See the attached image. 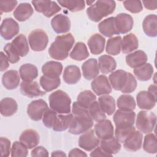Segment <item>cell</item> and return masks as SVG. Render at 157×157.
Listing matches in <instances>:
<instances>
[{"mask_svg":"<svg viewBox=\"0 0 157 157\" xmlns=\"http://www.w3.org/2000/svg\"><path fill=\"white\" fill-rule=\"evenodd\" d=\"M20 90L23 95L31 98L42 96L46 93L40 90L39 85L36 81H22L20 83Z\"/></svg>","mask_w":157,"mask_h":157,"instance_id":"cell-15","label":"cell"},{"mask_svg":"<svg viewBox=\"0 0 157 157\" xmlns=\"http://www.w3.org/2000/svg\"><path fill=\"white\" fill-rule=\"evenodd\" d=\"M12 47L20 57L25 56L29 52V45L27 39L22 34L18 35L11 42Z\"/></svg>","mask_w":157,"mask_h":157,"instance_id":"cell-31","label":"cell"},{"mask_svg":"<svg viewBox=\"0 0 157 157\" xmlns=\"http://www.w3.org/2000/svg\"><path fill=\"white\" fill-rule=\"evenodd\" d=\"M48 109V105L44 100L36 99L28 104L27 113L32 120L39 121L42 118L44 113Z\"/></svg>","mask_w":157,"mask_h":157,"instance_id":"cell-8","label":"cell"},{"mask_svg":"<svg viewBox=\"0 0 157 157\" xmlns=\"http://www.w3.org/2000/svg\"><path fill=\"white\" fill-rule=\"evenodd\" d=\"M99 69L102 74H107L112 72L117 67V63L115 59L107 55L101 56L98 59Z\"/></svg>","mask_w":157,"mask_h":157,"instance_id":"cell-32","label":"cell"},{"mask_svg":"<svg viewBox=\"0 0 157 157\" xmlns=\"http://www.w3.org/2000/svg\"><path fill=\"white\" fill-rule=\"evenodd\" d=\"M95 1L93 0V1H86V3L88 5V6H91L92 5V4L93 3H94Z\"/></svg>","mask_w":157,"mask_h":157,"instance_id":"cell-62","label":"cell"},{"mask_svg":"<svg viewBox=\"0 0 157 157\" xmlns=\"http://www.w3.org/2000/svg\"><path fill=\"white\" fill-rule=\"evenodd\" d=\"M89 55L86 45L82 42H77L69 54V56L75 61H83L86 59Z\"/></svg>","mask_w":157,"mask_h":157,"instance_id":"cell-36","label":"cell"},{"mask_svg":"<svg viewBox=\"0 0 157 157\" xmlns=\"http://www.w3.org/2000/svg\"><path fill=\"white\" fill-rule=\"evenodd\" d=\"M51 25L56 33H66L70 30L71 21L68 17L60 13L55 15L52 18Z\"/></svg>","mask_w":157,"mask_h":157,"instance_id":"cell-17","label":"cell"},{"mask_svg":"<svg viewBox=\"0 0 157 157\" xmlns=\"http://www.w3.org/2000/svg\"><path fill=\"white\" fill-rule=\"evenodd\" d=\"M50 108L59 114H67L71 112V100L66 93L56 90L48 97Z\"/></svg>","mask_w":157,"mask_h":157,"instance_id":"cell-3","label":"cell"},{"mask_svg":"<svg viewBox=\"0 0 157 157\" xmlns=\"http://www.w3.org/2000/svg\"><path fill=\"white\" fill-rule=\"evenodd\" d=\"M94 132L99 139L110 138L114 135V129L110 120L104 119L94 125Z\"/></svg>","mask_w":157,"mask_h":157,"instance_id":"cell-14","label":"cell"},{"mask_svg":"<svg viewBox=\"0 0 157 157\" xmlns=\"http://www.w3.org/2000/svg\"><path fill=\"white\" fill-rule=\"evenodd\" d=\"M31 156H48V152L47 150L42 146H38L34 148L32 150Z\"/></svg>","mask_w":157,"mask_h":157,"instance_id":"cell-55","label":"cell"},{"mask_svg":"<svg viewBox=\"0 0 157 157\" xmlns=\"http://www.w3.org/2000/svg\"><path fill=\"white\" fill-rule=\"evenodd\" d=\"M32 4L35 10L43 13L46 17H51L61 10V7L55 2L52 1H32Z\"/></svg>","mask_w":157,"mask_h":157,"instance_id":"cell-9","label":"cell"},{"mask_svg":"<svg viewBox=\"0 0 157 157\" xmlns=\"http://www.w3.org/2000/svg\"><path fill=\"white\" fill-rule=\"evenodd\" d=\"M63 71L61 63L50 61L45 63L42 67V72L44 75L52 78H59Z\"/></svg>","mask_w":157,"mask_h":157,"instance_id":"cell-25","label":"cell"},{"mask_svg":"<svg viewBox=\"0 0 157 157\" xmlns=\"http://www.w3.org/2000/svg\"><path fill=\"white\" fill-rule=\"evenodd\" d=\"M142 28L145 34L151 37L157 35V17L155 14H150L145 17L142 23Z\"/></svg>","mask_w":157,"mask_h":157,"instance_id":"cell-28","label":"cell"},{"mask_svg":"<svg viewBox=\"0 0 157 157\" xmlns=\"http://www.w3.org/2000/svg\"><path fill=\"white\" fill-rule=\"evenodd\" d=\"M52 156H66V153L61 150L54 151L51 154Z\"/></svg>","mask_w":157,"mask_h":157,"instance_id":"cell-61","label":"cell"},{"mask_svg":"<svg viewBox=\"0 0 157 157\" xmlns=\"http://www.w3.org/2000/svg\"><path fill=\"white\" fill-rule=\"evenodd\" d=\"M99 32L105 37H112L113 35L118 34L115 27V17H109L102 21L98 25Z\"/></svg>","mask_w":157,"mask_h":157,"instance_id":"cell-30","label":"cell"},{"mask_svg":"<svg viewBox=\"0 0 157 157\" xmlns=\"http://www.w3.org/2000/svg\"><path fill=\"white\" fill-rule=\"evenodd\" d=\"M1 113L4 117H10L15 114L18 109V104L15 99L5 98L1 101Z\"/></svg>","mask_w":157,"mask_h":157,"instance_id":"cell-35","label":"cell"},{"mask_svg":"<svg viewBox=\"0 0 157 157\" xmlns=\"http://www.w3.org/2000/svg\"><path fill=\"white\" fill-rule=\"evenodd\" d=\"M1 35L5 40L12 39L19 32L18 23L12 18L3 20L1 25Z\"/></svg>","mask_w":157,"mask_h":157,"instance_id":"cell-11","label":"cell"},{"mask_svg":"<svg viewBox=\"0 0 157 157\" xmlns=\"http://www.w3.org/2000/svg\"><path fill=\"white\" fill-rule=\"evenodd\" d=\"M136 101L138 107L142 110H150L156 104V99H155L148 91H140L136 96Z\"/></svg>","mask_w":157,"mask_h":157,"instance_id":"cell-23","label":"cell"},{"mask_svg":"<svg viewBox=\"0 0 157 157\" xmlns=\"http://www.w3.org/2000/svg\"><path fill=\"white\" fill-rule=\"evenodd\" d=\"M142 133L139 131L134 130L123 142V147L129 151H137L142 147Z\"/></svg>","mask_w":157,"mask_h":157,"instance_id":"cell-16","label":"cell"},{"mask_svg":"<svg viewBox=\"0 0 157 157\" xmlns=\"http://www.w3.org/2000/svg\"><path fill=\"white\" fill-rule=\"evenodd\" d=\"M28 42L33 51H43L47 46L48 37L47 33L41 29H35L28 36Z\"/></svg>","mask_w":157,"mask_h":157,"instance_id":"cell-5","label":"cell"},{"mask_svg":"<svg viewBox=\"0 0 157 157\" xmlns=\"http://www.w3.org/2000/svg\"><path fill=\"white\" fill-rule=\"evenodd\" d=\"M124 7L131 13H137L143 10V6L140 1H123Z\"/></svg>","mask_w":157,"mask_h":157,"instance_id":"cell-50","label":"cell"},{"mask_svg":"<svg viewBox=\"0 0 157 157\" xmlns=\"http://www.w3.org/2000/svg\"><path fill=\"white\" fill-rule=\"evenodd\" d=\"M19 140L23 143L28 149H31L36 147L39 144L40 137L36 131L28 129L21 132Z\"/></svg>","mask_w":157,"mask_h":157,"instance_id":"cell-21","label":"cell"},{"mask_svg":"<svg viewBox=\"0 0 157 157\" xmlns=\"http://www.w3.org/2000/svg\"><path fill=\"white\" fill-rule=\"evenodd\" d=\"M58 2L62 7L73 12L81 11L85 7V1L83 0H59Z\"/></svg>","mask_w":157,"mask_h":157,"instance_id":"cell-42","label":"cell"},{"mask_svg":"<svg viewBox=\"0 0 157 157\" xmlns=\"http://www.w3.org/2000/svg\"><path fill=\"white\" fill-rule=\"evenodd\" d=\"M100 144V139L93 129H90L83 133L78 139V146L82 149L90 151L94 150Z\"/></svg>","mask_w":157,"mask_h":157,"instance_id":"cell-10","label":"cell"},{"mask_svg":"<svg viewBox=\"0 0 157 157\" xmlns=\"http://www.w3.org/2000/svg\"><path fill=\"white\" fill-rule=\"evenodd\" d=\"M0 58H1V71L3 72L5 70H6L9 66V59L7 58V56L2 52H1L0 53Z\"/></svg>","mask_w":157,"mask_h":157,"instance_id":"cell-57","label":"cell"},{"mask_svg":"<svg viewBox=\"0 0 157 157\" xmlns=\"http://www.w3.org/2000/svg\"><path fill=\"white\" fill-rule=\"evenodd\" d=\"M18 2L17 1H0V9L1 14L2 12H10L12 11L16 6L17 5Z\"/></svg>","mask_w":157,"mask_h":157,"instance_id":"cell-54","label":"cell"},{"mask_svg":"<svg viewBox=\"0 0 157 157\" xmlns=\"http://www.w3.org/2000/svg\"><path fill=\"white\" fill-rule=\"evenodd\" d=\"M128 72L124 70H117L112 72L109 77V81L112 88L121 91L125 86L127 81Z\"/></svg>","mask_w":157,"mask_h":157,"instance_id":"cell-18","label":"cell"},{"mask_svg":"<svg viewBox=\"0 0 157 157\" xmlns=\"http://www.w3.org/2000/svg\"><path fill=\"white\" fill-rule=\"evenodd\" d=\"M117 105L119 110L124 111H133L136 108V101L129 94H122L117 99Z\"/></svg>","mask_w":157,"mask_h":157,"instance_id":"cell-37","label":"cell"},{"mask_svg":"<svg viewBox=\"0 0 157 157\" xmlns=\"http://www.w3.org/2000/svg\"><path fill=\"white\" fill-rule=\"evenodd\" d=\"M83 77L88 80L98 77L99 69L97 60L95 58H90L84 62L82 66Z\"/></svg>","mask_w":157,"mask_h":157,"instance_id":"cell-19","label":"cell"},{"mask_svg":"<svg viewBox=\"0 0 157 157\" xmlns=\"http://www.w3.org/2000/svg\"><path fill=\"white\" fill-rule=\"evenodd\" d=\"M90 156H112L111 155L105 152L101 147H96L91 152Z\"/></svg>","mask_w":157,"mask_h":157,"instance_id":"cell-56","label":"cell"},{"mask_svg":"<svg viewBox=\"0 0 157 157\" xmlns=\"http://www.w3.org/2000/svg\"><path fill=\"white\" fill-rule=\"evenodd\" d=\"M58 117L57 112L55 110L48 109L44 113L42 117V122L48 128H53L56 122Z\"/></svg>","mask_w":157,"mask_h":157,"instance_id":"cell-48","label":"cell"},{"mask_svg":"<svg viewBox=\"0 0 157 157\" xmlns=\"http://www.w3.org/2000/svg\"><path fill=\"white\" fill-rule=\"evenodd\" d=\"M34 10L32 6L27 2L20 4L13 13L14 18L19 21H25L33 14Z\"/></svg>","mask_w":157,"mask_h":157,"instance_id":"cell-27","label":"cell"},{"mask_svg":"<svg viewBox=\"0 0 157 157\" xmlns=\"http://www.w3.org/2000/svg\"><path fill=\"white\" fill-rule=\"evenodd\" d=\"M143 149L145 152L150 154H155L157 152L156 138L154 134L150 132L145 136Z\"/></svg>","mask_w":157,"mask_h":157,"instance_id":"cell-45","label":"cell"},{"mask_svg":"<svg viewBox=\"0 0 157 157\" xmlns=\"http://www.w3.org/2000/svg\"><path fill=\"white\" fill-rule=\"evenodd\" d=\"M122 39L121 36H115L108 39L105 47L106 53L111 55H117L121 52Z\"/></svg>","mask_w":157,"mask_h":157,"instance_id":"cell-41","label":"cell"},{"mask_svg":"<svg viewBox=\"0 0 157 157\" xmlns=\"http://www.w3.org/2000/svg\"><path fill=\"white\" fill-rule=\"evenodd\" d=\"M28 148L21 141H15L11 148V156L25 157L28 155Z\"/></svg>","mask_w":157,"mask_h":157,"instance_id":"cell-47","label":"cell"},{"mask_svg":"<svg viewBox=\"0 0 157 157\" xmlns=\"http://www.w3.org/2000/svg\"><path fill=\"white\" fill-rule=\"evenodd\" d=\"M20 81V75L16 70H9L6 72L2 77L3 86L10 90L17 88L19 85Z\"/></svg>","mask_w":157,"mask_h":157,"instance_id":"cell-22","label":"cell"},{"mask_svg":"<svg viewBox=\"0 0 157 157\" xmlns=\"http://www.w3.org/2000/svg\"><path fill=\"white\" fill-rule=\"evenodd\" d=\"M88 110L93 121L98 122L105 119L106 118L105 113L102 109L98 101H94L89 106Z\"/></svg>","mask_w":157,"mask_h":157,"instance_id":"cell-46","label":"cell"},{"mask_svg":"<svg viewBox=\"0 0 157 157\" xmlns=\"http://www.w3.org/2000/svg\"><path fill=\"white\" fill-rule=\"evenodd\" d=\"M81 72L79 67L75 65H69L65 67L63 75L64 81L69 85L77 83L80 79Z\"/></svg>","mask_w":157,"mask_h":157,"instance_id":"cell-26","label":"cell"},{"mask_svg":"<svg viewBox=\"0 0 157 157\" xmlns=\"http://www.w3.org/2000/svg\"><path fill=\"white\" fill-rule=\"evenodd\" d=\"M137 87V81L134 76L130 72H128L127 81L124 88L121 90L123 93H131Z\"/></svg>","mask_w":157,"mask_h":157,"instance_id":"cell-51","label":"cell"},{"mask_svg":"<svg viewBox=\"0 0 157 157\" xmlns=\"http://www.w3.org/2000/svg\"><path fill=\"white\" fill-rule=\"evenodd\" d=\"M134 130H136V128L134 126L131 128H124V129L115 128V131L114 133H115V137L117 139V140L120 142L123 143V142L128 137V136Z\"/></svg>","mask_w":157,"mask_h":157,"instance_id":"cell-52","label":"cell"},{"mask_svg":"<svg viewBox=\"0 0 157 157\" xmlns=\"http://www.w3.org/2000/svg\"><path fill=\"white\" fill-rule=\"evenodd\" d=\"M99 103L104 112L108 115H112L115 110V101L114 98L108 94L102 95L99 98Z\"/></svg>","mask_w":157,"mask_h":157,"instance_id":"cell-39","label":"cell"},{"mask_svg":"<svg viewBox=\"0 0 157 157\" xmlns=\"http://www.w3.org/2000/svg\"><path fill=\"white\" fill-rule=\"evenodd\" d=\"M156 122V116L153 112L142 110L137 115L136 126L142 133L148 134L153 131Z\"/></svg>","mask_w":157,"mask_h":157,"instance_id":"cell-4","label":"cell"},{"mask_svg":"<svg viewBox=\"0 0 157 157\" xmlns=\"http://www.w3.org/2000/svg\"><path fill=\"white\" fill-rule=\"evenodd\" d=\"M69 156H87V155L83 152L82 150L78 148H74L72 149L68 155Z\"/></svg>","mask_w":157,"mask_h":157,"instance_id":"cell-59","label":"cell"},{"mask_svg":"<svg viewBox=\"0 0 157 157\" xmlns=\"http://www.w3.org/2000/svg\"><path fill=\"white\" fill-rule=\"evenodd\" d=\"M20 78L23 81H33L38 75V70L36 66L32 64L26 63L21 65L19 69Z\"/></svg>","mask_w":157,"mask_h":157,"instance_id":"cell-34","label":"cell"},{"mask_svg":"<svg viewBox=\"0 0 157 157\" xmlns=\"http://www.w3.org/2000/svg\"><path fill=\"white\" fill-rule=\"evenodd\" d=\"M4 51L7 56L9 61L10 63H16L20 59V56L13 48L11 43H7L4 47Z\"/></svg>","mask_w":157,"mask_h":157,"instance_id":"cell-49","label":"cell"},{"mask_svg":"<svg viewBox=\"0 0 157 157\" xmlns=\"http://www.w3.org/2000/svg\"><path fill=\"white\" fill-rule=\"evenodd\" d=\"M61 83L59 78H52L45 75L41 76L40 78V85L45 92H50L57 88Z\"/></svg>","mask_w":157,"mask_h":157,"instance_id":"cell-43","label":"cell"},{"mask_svg":"<svg viewBox=\"0 0 157 157\" xmlns=\"http://www.w3.org/2000/svg\"><path fill=\"white\" fill-rule=\"evenodd\" d=\"M93 126V120L82 117L73 116L69 128V132L78 135L90 130Z\"/></svg>","mask_w":157,"mask_h":157,"instance_id":"cell-7","label":"cell"},{"mask_svg":"<svg viewBox=\"0 0 157 157\" xmlns=\"http://www.w3.org/2000/svg\"><path fill=\"white\" fill-rule=\"evenodd\" d=\"M115 7L114 1H97L87 9L86 14L91 21L98 22L104 17L112 14Z\"/></svg>","mask_w":157,"mask_h":157,"instance_id":"cell-2","label":"cell"},{"mask_svg":"<svg viewBox=\"0 0 157 157\" xmlns=\"http://www.w3.org/2000/svg\"><path fill=\"white\" fill-rule=\"evenodd\" d=\"M95 101H96V96L90 90H85L80 92L77 98V102L82 106L88 109Z\"/></svg>","mask_w":157,"mask_h":157,"instance_id":"cell-44","label":"cell"},{"mask_svg":"<svg viewBox=\"0 0 157 157\" xmlns=\"http://www.w3.org/2000/svg\"><path fill=\"white\" fill-rule=\"evenodd\" d=\"M100 147L107 153L111 155L116 154L121 149V145L120 142L115 137H112L106 139H101L100 140Z\"/></svg>","mask_w":157,"mask_h":157,"instance_id":"cell-33","label":"cell"},{"mask_svg":"<svg viewBox=\"0 0 157 157\" xmlns=\"http://www.w3.org/2000/svg\"><path fill=\"white\" fill-rule=\"evenodd\" d=\"M91 89L98 96L109 94L112 92V86L105 75H100L92 81Z\"/></svg>","mask_w":157,"mask_h":157,"instance_id":"cell-12","label":"cell"},{"mask_svg":"<svg viewBox=\"0 0 157 157\" xmlns=\"http://www.w3.org/2000/svg\"><path fill=\"white\" fill-rule=\"evenodd\" d=\"M75 42V39L71 33L59 35L52 43L48 53L51 58L63 61L69 56V52L72 48Z\"/></svg>","mask_w":157,"mask_h":157,"instance_id":"cell-1","label":"cell"},{"mask_svg":"<svg viewBox=\"0 0 157 157\" xmlns=\"http://www.w3.org/2000/svg\"><path fill=\"white\" fill-rule=\"evenodd\" d=\"M136 77L140 81L149 80L153 74V66L150 63H145L140 67L134 69Z\"/></svg>","mask_w":157,"mask_h":157,"instance_id":"cell-38","label":"cell"},{"mask_svg":"<svg viewBox=\"0 0 157 157\" xmlns=\"http://www.w3.org/2000/svg\"><path fill=\"white\" fill-rule=\"evenodd\" d=\"M138 47V39L134 34L129 33L123 37L121 47V50L123 53L128 54L137 49Z\"/></svg>","mask_w":157,"mask_h":157,"instance_id":"cell-29","label":"cell"},{"mask_svg":"<svg viewBox=\"0 0 157 157\" xmlns=\"http://www.w3.org/2000/svg\"><path fill=\"white\" fill-rule=\"evenodd\" d=\"M105 39L99 34L92 35L88 40V45L91 53L93 55H99L104 50Z\"/></svg>","mask_w":157,"mask_h":157,"instance_id":"cell-24","label":"cell"},{"mask_svg":"<svg viewBox=\"0 0 157 157\" xmlns=\"http://www.w3.org/2000/svg\"><path fill=\"white\" fill-rule=\"evenodd\" d=\"M1 153V156L3 157L9 156L10 151V141L6 137H1L0 138Z\"/></svg>","mask_w":157,"mask_h":157,"instance_id":"cell-53","label":"cell"},{"mask_svg":"<svg viewBox=\"0 0 157 157\" xmlns=\"http://www.w3.org/2000/svg\"><path fill=\"white\" fill-rule=\"evenodd\" d=\"M156 85H150L148 89V92L155 98L156 99Z\"/></svg>","mask_w":157,"mask_h":157,"instance_id":"cell-60","label":"cell"},{"mask_svg":"<svg viewBox=\"0 0 157 157\" xmlns=\"http://www.w3.org/2000/svg\"><path fill=\"white\" fill-rule=\"evenodd\" d=\"M115 23L118 34H124L132 29L134 20L130 15L126 13H121L115 17Z\"/></svg>","mask_w":157,"mask_h":157,"instance_id":"cell-13","label":"cell"},{"mask_svg":"<svg viewBox=\"0 0 157 157\" xmlns=\"http://www.w3.org/2000/svg\"><path fill=\"white\" fill-rule=\"evenodd\" d=\"M145 7L150 10H154L157 8V1H143Z\"/></svg>","mask_w":157,"mask_h":157,"instance_id":"cell-58","label":"cell"},{"mask_svg":"<svg viewBox=\"0 0 157 157\" xmlns=\"http://www.w3.org/2000/svg\"><path fill=\"white\" fill-rule=\"evenodd\" d=\"M73 115L71 113L66 115L59 114L58 115L55 123L53 126V129L55 131H63L69 128Z\"/></svg>","mask_w":157,"mask_h":157,"instance_id":"cell-40","label":"cell"},{"mask_svg":"<svg viewBox=\"0 0 157 157\" xmlns=\"http://www.w3.org/2000/svg\"><path fill=\"white\" fill-rule=\"evenodd\" d=\"M113 118L116 128H128L134 126L136 119V113L133 111L118 110L114 113Z\"/></svg>","mask_w":157,"mask_h":157,"instance_id":"cell-6","label":"cell"},{"mask_svg":"<svg viewBox=\"0 0 157 157\" xmlns=\"http://www.w3.org/2000/svg\"><path fill=\"white\" fill-rule=\"evenodd\" d=\"M147 55L142 50H137L126 56V62L127 64L134 69L145 64L147 63Z\"/></svg>","mask_w":157,"mask_h":157,"instance_id":"cell-20","label":"cell"}]
</instances>
